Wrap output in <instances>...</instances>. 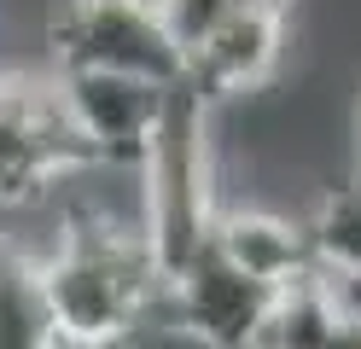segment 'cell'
Segmentation results:
<instances>
[{
  "mask_svg": "<svg viewBox=\"0 0 361 349\" xmlns=\"http://www.w3.org/2000/svg\"><path fill=\"white\" fill-rule=\"evenodd\" d=\"M41 286L53 302L59 343L123 349L152 309H164V274L140 227L111 216H76L41 256Z\"/></svg>",
  "mask_w": 361,
  "mask_h": 349,
  "instance_id": "cell-1",
  "label": "cell"
},
{
  "mask_svg": "<svg viewBox=\"0 0 361 349\" xmlns=\"http://www.w3.org/2000/svg\"><path fill=\"white\" fill-rule=\"evenodd\" d=\"M134 175H140V233L157 256V274L169 279L210 239L216 221V163L204 140V99L187 82L169 87L164 123H157Z\"/></svg>",
  "mask_w": 361,
  "mask_h": 349,
  "instance_id": "cell-2",
  "label": "cell"
},
{
  "mask_svg": "<svg viewBox=\"0 0 361 349\" xmlns=\"http://www.w3.org/2000/svg\"><path fill=\"white\" fill-rule=\"evenodd\" d=\"M59 70H117L175 87L187 53L157 18V0H64L53 18Z\"/></svg>",
  "mask_w": 361,
  "mask_h": 349,
  "instance_id": "cell-3",
  "label": "cell"
},
{
  "mask_svg": "<svg viewBox=\"0 0 361 349\" xmlns=\"http://www.w3.org/2000/svg\"><path fill=\"white\" fill-rule=\"evenodd\" d=\"M53 93L94 169H140L152 134L164 123V105H169L164 82L117 76V70H59Z\"/></svg>",
  "mask_w": 361,
  "mask_h": 349,
  "instance_id": "cell-4",
  "label": "cell"
},
{
  "mask_svg": "<svg viewBox=\"0 0 361 349\" xmlns=\"http://www.w3.org/2000/svg\"><path fill=\"white\" fill-rule=\"evenodd\" d=\"M76 169H87V152L53 82H0V204H24Z\"/></svg>",
  "mask_w": 361,
  "mask_h": 349,
  "instance_id": "cell-5",
  "label": "cell"
},
{
  "mask_svg": "<svg viewBox=\"0 0 361 349\" xmlns=\"http://www.w3.org/2000/svg\"><path fill=\"white\" fill-rule=\"evenodd\" d=\"M268 297H274V286H262L257 274L228 262L210 239L164 279V309L204 349H251Z\"/></svg>",
  "mask_w": 361,
  "mask_h": 349,
  "instance_id": "cell-6",
  "label": "cell"
},
{
  "mask_svg": "<svg viewBox=\"0 0 361 349\" xmlns=\"http://www.w3.org/2000/svg\"><path fill=\"white\" fill-rule=\"evenodd\" d=\"M286 18H291V6H280V0L239 12L233 23H221L216 35H204L187 53L180 82H187L204 105L245 99V93L268 87L274 70H280V59H286Z\"/></svg>",
  "mask_w": 361,
  "mask_h": 349,
  "instance_id": "cell-7",
  "label": "cell"
},
{
  "mask_svg": "<svg viewBox=\"0 0 361 349\" xmlns=\"http://www.w3.org/2000/svg\"><path fill=\"white\" fill-rule=\"evenodd\" d=\"M251 349H361V314L326 262L274 286Z\"/></svg>",
  "mask_w": 361,
  "mask_h": 349,
  "instance_id": "cell-8",
  "label": "cell"
},
{
  "mask_svg": "<svg viewBox=\"0 0 361 349\" xmlns=\"http://www.w3.org/2000/svg\"><path fill=\"white\" fill-rule=\"evenodd\" d=\"M210 245L228 256V262H239L245 274H257L262 286H286L291 274L314 268L309 221L280 216V209H262V204L216 209V221H210Z\"/></svg>",
  "mask_w": 361,
  "mask_h": 349,
  "instance_id": "cell-9",
  "label": "cell"
},
{
  "mask_svg": "<svg viewBox=\"0 0 361 349\" xmlns=\"http://www.w3.org/2000/svg\"><path fill=\"white\" fill-rule=\"evenodd\" d=\"M0 349H59L41 256H30L12 239H0Z\"/></svg>",
  "mask_w": 361,
  "mask_h": 349,
  "instance_id": "cell-10",
  "label": "cell"
},
{
  "mask_svg": "<svg viewBox=\"0 0 361 349\" xmlns=\"http://www.w3.org/2000/svg\"><path fill=\"white\" fill-rule=\"evenodd\" d=\"M309 239H314V262H326L332 274H361V175H350V186H338L314 209Z\"/></svg>",
  "mask_w": 361,
  "mask_h": 349,
  "instance_id": "cell-11",
  "label": "cell"
},
{
  "mask_svg": "<svg viewBox=\"0 0 361 349\" xmlns=\"http://www.w3.org/2000/svg\"><path fill=\"white\" fill-rule=\"evenodd\" d=\"M251 6H268V0H157V18H164V30L175 35L180 53H192L204 35H216L221 23H233ZM280 6H291V0H280Z\"/></svg>",
  "mask_w": 361,
  "mask_h": 349,
  "instance_id": "cell-12",
  "label": "cell"
},
{
  "mask_svg": "<svg viewBox=\"0 0 361 349\" xmlns=\"http://www.w3.org/2000/svg\"><path fill=\"white\" fill-rule=\"evenodd\" d=\"M338 286H344V297H350V309L361 314V274H338Z\"/></svg>",
  "mask_w": 361,
  "mask_h": 349,
  "instance_id": "cell-13",
  "label": "cell"
},
{
  "mask_svg": "<svg viewBox=\"0 0 361 349\" xmlns=\"http://www.w3.org/2000/svg\"><path fill=\"white\" fill-rule=\"evenodd\" d=\"M355 175H361V146H355Z\"/></svg>",
  "mask_w": 361,
  "mask_h": 349,
  "instance_id": "cell-14",
  "label": "cell"
},
{
  "mask_svg": "<svg viewBox=\"0 0 361 349\" xmlns=\"http://www.w3.org/2000/svg\"><path fill=\"white\" fill-rule=\"evenodd\" d=\"M59 349H76V343H59Z\"/></svg>",
  "mask_w": 361,
  "mask_h": 349,
  "instance_id": "cell-15",
  "label": "cell"
}]
</instances>
